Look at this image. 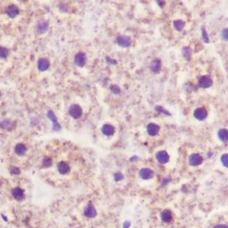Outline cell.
Returning a JSON list of instances; mask_svg holds the SVG:
<instances>
[{
    "label": "cell",
    "mask_w": 228,
    "mask_h": 228,
    "mask_svg": "<svg viewBox=\"0 0 228 228\" xmlns=\"http://www.w3.org/2000/svg\"><path fill=\"white\" fill-rule=\"evenodd\" d=\"M69 113H70V116L73 117L74 119H79L81 117L83 113L82 108L80 105H72L70 106V109H69Z\"/></svg>",
    "instance_id": "1"
},
{
    "label": "cell",
    "mask_w": 228,
    "mask_h": 228,
    "mask_svg": "<svg viewBox=\"0 0 228 228\" xmlns=\"http://www.w3.org/2000/svg\"><path fill=\"white\" fill-rule=\"evenodd\" d=\"M75 62L78 67H84L87 62V56L84 53L79 52L75 56Z\"/></svg>",
    "instance_id": "2"
},
{
    "label": "cell",
    "mask_w": 228,
    "mask_h": 228,
    "mask_svg": "<svg viewBox=\"0 0 228 228\" xmlns=\"http://www.w3.org/2000/svg\"><path fill=\"white\" fill-rule=\"evenodd\" d=\"M117 43L122 47H128L131 45V38L128 36H120L117 38Z\"/></svg>",
    "instance_id": "3"
},
{
    "label": "cell",
    "mask_w": 228,
    "mask_h": 228,
    "mask_svg": "<svg viewBox=\"0 0 228 228\" xmlns=\"http://www.w3.org/2000/svg\"><path fill=\"white\" fill-rule=\"evenodd\" d=\"M194 115L196 119L199 121L205 120L208 116V111L204 108H199L195 110L194 113Z\"/></svg>",
    "instance_id": "4"
},
{
    "label": "cell",
    "mask_w": 228,
    "mask_h": 228,
    "mask_svg": "<svg viewBox=\"0 0 228 228\" xmlns=\"http://www.w3.org/2000/svg\"><path fill=\"white\" fill-rule=\"evenodd\" d=\"M203 161V158L199 153H194L191 155L189 158V163L192 166H198Z\"/></svg>",
    "instance_id": "5"
},
{
    "label": "cell",
    "mask_w": 228,
    "mask_h": 228,
    "mask_svg": "<svg viewBox=\"0 0 228 228\" xmlns=\"http://www.w3.org/2000/svg\"><path fill=\"white\" fill-rule=\"evenodd\" d=\"M47 117L50 119V120L53 122V129L55 131H59L61 130V125H59V123L58 122L57 117L56 116L54 113L53 112V110H49V112L47 113Z\"/></svg>",
    "instance_id": "6"
},
{
    "label": "cell",
    "mask_w": 228,
    "mask_h": 228,
    "mask_svg": "<svg viewBox=\"0 0 228 228\" xmlns=\"http://www.w3.org/2000/svg\"><path fill=\"white\" fill-rule=\"evenodd\" d=\"M199 86L204 88H208L213 85V79L209 76H203L199 80Z\"/></svg>",
    "instance_id": "7"
},
{
    "label": "cell",
    "mask_w": 228,
    "mask_h": 228,
    "mask_svg": "<svg viewBox=\"0 0 228 228\" xmlns=\"http://www.w3.org/2000/svg\"><path fill=\"white\" fill-rule=\"evenodd\" d=\"M156 158H157V161L161 164H166L169 161V156H168V153L165 150L159 151L156 155Z\"/></svg>",
    "instance_id": "8"
},
{
    "label": "cell",
    "mask_w": 228,
    "mask_h": 228,
    "mask_svg": "<svg viewBox=\"0 0 228 228\" xmlns=\"http://www.w3.org/2000/svg\"><path fill=\"white\" fill-rule=\"evenodd\" d=\"M48 27L49 24L47 22L44 20L39 21V22H37V25H36V31H37L38 33H39V34L44 33L45 32L48 30Z\"/></svg>",
    "instance_id": "9"
},
{
    "label": "cell",
    "mask_w": 228,
    "mask_h": 228,
    "mask_svg": "<svg viewBox=\"0 0 228 228\" xmlns=\"http://www.w3.org/2000/svg\"><path fill=\"white\" fill-rule=\"evenodd\" d=\"M160 130V127L158 125L154 123H150L147 126V132L150 136H156L158 134Z\"/></svg>",
    "instance_id": "10"
},
{
    "label": "cell",
    "mask_w": 228,
    "mask_h": 228,
    "mask_svg": "<svg viewBox=\"0 0 228 228\" xmlns=\"http://www.w3.org/2000/svg\"><path fill=\"white\" fill-rule=\"evenodd\" d=\"M50 65V61L47 59L42 58L38 61V68L40 71H44V70H47Z\"/></svg>",
    "instance_id": "11"
},
{
    "label": "cell",
    "mask_w": 228,
    "mask_h": 228,
    "mask_svg": "<svg viewBox=\"0 0 228 228\" xmlns=\"http://www.w3.org/2000/svg\"><path fill=\"white\" fill-rule=\"evenodd\" d=\"M101 131L103 133L105 136H112V135L115 133V129L112 125H109V124H106L101 128Z\"/></svg>",
    "instance_id": "12"
},
{
    "label": "cell",
    "mask_w": 228,
    "mask_h": 228,
    "mask_svg": "<svg viewBox=\"0 0 228 228\" xmlns=\"http://www.w3.org/2000/svg\"><path fill=\"white\" fill-rule=\"evenodd\" d=\"M154 171L148 168H143L140 171V176L143 179H150L154 176Z\"/></svg>",
    "instance_id": "13"
},
{
    "label": "cell",
    "mask_w": 228,
    "mask_h": 228,
    "mask_svg": "<svg viewBox=\"0 0 228 228\" xmlns=\"http://www.w3.org/2000/svg\"><path fill=\"white\" fill-rule=\"evenodd\" d=\"M84 214L88 218H93L97 214L96 210L94 207L93 205H89L86 207L85 210H84Z\"/></svg>",
    "instance_id": "14"
},
{
    "label": "cell",
    "mask_w": 228,
    "mask_h": 228,
    "mask_svg": "<svg viewBox=\"0 0 228 228\" xmlns=\"http://www.w3.org/2000/svg\"><path fill=\"white\" fill-rule=\"evenodd\" d=\"M12 195L14 197L15 199L18 201L22 200L25 197V194H24V191L22 190L21 188H16L12 190Z\"/></svg>",
    "instance_id": "15"
},
{
    "label": "cell",
    "mask_w": 228,
    "mask_h": 228,
    "mask_svg": "<svg viewBox=\"0 0 228 228\" xmlns=\"http://www.w3.org/2000/svg\"><path fill=\"white\" fill-rule=\"evenodd\" d=\"M7 13L11 18H14L19 14V8L14 5H11L7 8Z\"/></svg>",
    "instance_id": "16"
},
{
    "label": "cell",
    "mask_w": 228,
    "mask_h": 228,
    "mask_svg": "<svg viewBox=\"0 0 228 228\" xmlns=\"http://www.w3.org/2000/svg\"><path fill=\"white\" fill-rule=\"evenodd\" d=\"M58 170L61 174H66L70 171V166L65 161H61L58 164Z\"/></svg>",
    "instance_id": "17"
},
{
    "label": "cell",
    "mask_w": 228,
    "mask_h": 228,
    "mask_svg": "<svg viewBox=\"0 0 228 228\" xmlns=\"http://www.w3.org/2000/svg\"><path fill=\"white\" fill-rule=\"evenodd\" d=\"M151 69L154 73H159L161 69V62L158 59H156L154 61L152 62L151 64Z\"/></svg>",
    "instance_id": "18"
},
{
    "label": "cell",
    "mask_w": 228,
    "mask_h": 228,
    "mask_svg": "<svg viewBox=\"0 0 228 228\" xmlns=\"http://www.w3.org/2000/svg\"><path fill=\"white\" fill-rule=\"evenodd\" d=\"M27 151V147L23 144H18L15 147V152L19 156H23Z\"/></svg>",
    "instance_id": "19"
},
{
    "label": "cell",
    "mask_w": 228,
    "mask_h": 228,
    "mask_svg": "<svg viewBox=\"0 0 228 228\" xmlns=\"http://www.w3.org/2000/svg\"><path fill=\"white\" fill-rule=\"evenodd\" d=\"M161 219L164 222H170L172 219V214L169 210H164L162 212Z\"/></svg>",
    "instance_id": "20"
},
{
    "label": "cell",
    "mask_w": 228,
    "mask_h": 228,
    "mask_svg": "<svg viewBox=\"0 0 228 228\" xmlns=\"http://www.w3.org/2000/svg\"><path fill=\"white\" fill-rule=\"evenodd\" d=\"M218 136H219V139L222 142H227L228 139V132L227 129H221L219 130V133H218Z\"/></svg>",
    "instance_id": "21"
},
{
    "label": "cell",
    "mask_w": 228,
    "mask_h": 228,
    "mask_svg": "<svg viewBox=\"0 0 228 228\" xmlns=\"http://www.w3.org/2000/svg\"><path fill=\"white\" fill-rule=\"evenodd\" d=\"M185 26V22L182 20H176L174 22V27L177 31H181Z\"/></svg>",
    "instance_id": "22"
},
{
    "label": "cell",
    "mask_w": 228,
    "mask_h": 228,
    "mask_svg": "<svg viewBox=\"0 0 228 228\" xmlns=\"http://www.w3.org/2000/svg\"><path fill=\"white\" fill-rule=\"evenodd\" d=\"M9 54V50L5 47H0V58H6Z\"/></svg>",
    "instance_id": "23"
},
{
    "label": "cell",
    "mask_w": 228,
    "mask_h": 228,
    "mask_svg": "<svg viewBox=\"0 0 228 228\" xmlns=\"http://www.w3.org/2000/svg\"><path fill=\"white\" fill-rule=\"evenodd\" d=\"M11 125V121L8 120V119H4L2 122H0V127L2 128V129H7V128L10 127Z\"/></svg>",
    "instance_id": "24"
},
{
    "label": "cell",
    "mask_w": 228,
    "mask_h": 228,
    "mask_svg": "<svg viewBox=\"0 0 228 228\" xmlns=\"http://www.w3.org/2000/svg\"><path fill=\"white\" fill-rule=\"evenodd\" d=\"M228 156L227 153H225V154H223L222 156V158H221V160H222V162L224 166H225L226 167H227L228 166Z\"/></svg>",
    "instance_id": "25"
},
{
    "label": "cell",
    "mask_w": 228,
    "mask_h": 228,
    "mask_svg": "<svg viewBox=\"0 0 228 228\" xmlns=\"http://www.w3.org/2000/svg\"><path fill=\"white\" fill-rule=\"evenodd\" d=\"M202 38H203V39H204V42H206V43L209 42V38H208V33H207L206 30L205 29V28H202Z\"/></svg>",
    "instance_id": "26"
},
{
    "label": "cell",
    "mask_w": 228,
    "mask_h": 228,
    "mask_svg": "<svg viewBox=\"0 0 228 228\" xmlns=\"http://www.w3.org/2000/svg\"><path fill=\"white\" fill-rule=\"evenodd\" d=\"M182 53L185 56H188L191 54V50L189 47H184L182 49Z\"/></svg>",
    "instance_id": "27"
},
{
    "label": "cell",
    "mask_w": 228,
    "mask_h": 228,
    "mask_svg": "<svg viewBox=\"0 0 228 228\" xmlns=\"http://www.w3.org/2000/svg\"><path fill=\"white\" fill-rule=\"evenodd\" d=\"M111 91L115 94H118L120 92V90L119 87H118L117 85H112V86H111Z\"/></svg>",
    "instance_id": "28"
},
{
    "label": "cell",
    "mask_w": 228,
    "mask_h": 228,
    "mask_svg": "<svg viewBox=\"0 0 228 228\" xmlns=\"http://www.w3.org/2000/svg\"><path fill=\"white\" fill-rule=\"evenodd\" d=\"M43 164L45 167H50L52 164V161L50 158H45L44 159Z\"/></svg>",
    "instance_id": "29"
},
{
    "label": "cell",
    "mask_w": 228,
    "mask_h": 228,
    "mask_svg": "<svg viewBox=\"0 0 228 228\" xmlns=\"http://www.w3.org/2000/svg\"><path fill=\"white\" fill-rule=\"evenodd\" d=\"M156 110H158V111H160V112L164 113L165 114H168V115H171V114H170L168 112V111H166L165 110H163L162 107H160V106L157 107V108H156Z\"/></svg>",
    "instance_id": "30"
},
{
    "label": "cell",
    "mask_w": 228,
    "mask_h": 228,
    "mask_svg": "<svg viewBox=\"0 0 228 228\" xmlns=\"http://www.w3.org/2000/svg\"><path fill=\"white\" fill-rule=\"evenodd\" d=\"M222 36H223V38L225 39V40H227V29H224L222 32Z\"/></svg>",
    "instance_id": "31"
},
{
    "label": "cell",
    "mask_w": 228,
    "mask_h": 228,
    "mask_svg": "<svg viewBox=\"0 0 228 228\" xmlns=\"http://www.w3.org/2000/svg\"><path fill=\"white\" fill-rule=\"evenodd\" d=\"M122 178H123V176L121 175L120 173L115 174V180H117V181H118V180H120Z\"/></svg>",
    "instance_id": "32"
},
{
    "label": "cell",
    "mask_w": 228,
    "mask_h": 228,
    "mask_svg": "<svg viewBox=\"0 0 228 228\" xmlns=\"http://www.w3.org/2000/svg\"><path fill=\"white\" fill-rule=\"evenodd\" d=\"M214 228H227V227L224 224H219L216 225Z\"/></svg>",
    "instance_id": "33"
},
{
    "label": "cell",
    "mask_w": 228,
    "mask_h": 228,
    "mask_svg": "<svg viewBox=\"0 0 228 228\" xmlns=\"http://www.w3.org/2000/svg\"><path fill=\"white\" fill-rule=\"evenodd\" d=\"M130 225H131V224L129 223V222H126V223L124 224V228H129V227H130Z\"/></svg>",
    "instance_id": "34"
},
{
    "label": "cell",
    "mask_w": 228,
    "mask_h": 228,
    "mask_svg": "<svg viewBox=\"0 0 228 228\" xmlns=\"http://www.w3.org/2000/svg\"><path fill=\"white\" fill-rule=\"evenodd\" d=\"M0 96H1V93H0Z\"/></svg>",
    "instance_id": "35"
}]
</instances>
